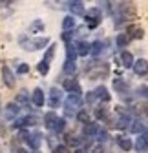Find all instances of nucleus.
<instances>
[{
    "instance_id": "obj_1",
    "label": "nucleus",
    "mask_w": 148,
    "mask_h": 153,
    "mask_svg": "<svg viewBox=\"0 0 148 153\" xmlns=\"http://www.w3.org/2000/svg\"><path fill=\"white\" fill-rule=\"evenodd\" d=\"M82 102V97L79 93H68V97L64 100V109H66V115H73L75 113V109L81 106Z\"/></svg>"
},
{
    "instance_id": "obj_2",
    "label": "nucleus",
    "mask_w": 148,
    "mask_h": 153,
    "mask_svg": "<svg viewBox=\"0 0 148 153\" xmlns=\"http://www.w3.org/2000/svg\"><path fill=\"white\" fill-rule=\"evenodd\" d=\"M48 42H49V38H46V36H42V38H31V40H28V38H22V40H20L22 48L28 49V51L42 49L44 46H48Z\"/></svg>"
},
{
    "instance_id": "obj_3",
    "label": "nucleus",
    "mask_w": 148,
    "mask_h": 153,
    "mask_svg": "<svg viewBox=\"0 0 148 153\" xmlns=\"http://www.w3.org/2000/svg\"><path fill=\"white\" fill-rule=\"evenodd\" d=\"M84 16H86V22H88V27H90V29H91V27H97V26L101 24V11H99L97 7L88 9V11L84 13Z\"/></svg>"
},
{
    "instance_id": "obj_4",
    "label": "nucleus",
    "mask_w": 148,
    "mask_h": 153,
    "mask_svg": "<svg viewBox=\"0 0 148 153\" xmlns=\"http://www.w3.org/2000/svg\"><path fill=\"white\" fill-rule=\"evenodd\" d=\"M61 102H62V91H61L59 88H51V89H49V97H48L49 108H53V109L59 108Z\"/></svg>"
},
{
    "instance_id": "obj_5",
    "label": "nucleus",
    "mask_w": 148,
    "mask_h": 153,
    "mask_svg": "<svg viewBox=\"0 0 148 153\" xmlns=\"http://www.w3.org/2000/svg\"><path fill=\"white\" fill-rule=\"evenodd\" d=\"M18 111H20V106H18L16 102L7 104V106L4 108V117H6V120H13L16 115H18Z\"/></svg>"
},
{
    "instance_id": "obj_6",
    "label": "nucleus",
    "mask_w": 148,
    "mask_h": 153,
    "mask_svg": "<svg viewBox=\"0 0 148 153\" xmlns=\"http://www.w3.org/2000/svg\"><path fill=\"white\" fill-rule=\"evenodd\" d=\"M62 88L68 91V93H79L81 95V84L77 82V79H66L62 82Z\"/></svg>"
},
{
    "instance_id": "obj_7",
    "label": "nucleus",
    "mask_w": 148,
    "mask_h": 153,
    "mask_svg": "<svg viewBox=\"0 0 148 153\" xmlns=\"http://www.w3.org/2000/svg\"><path fill=\"white\" fill-rule=\"evenodd\" d=\"M117 60L121 62L123 68H134V56H132V53H128V51H121L119 56H117Z\"/></svg>"
},
{
    "instance_id": "obj_8",
    "label": "nucleus",
    "mask_w": 148,
    "mask_h": 153,
    "mask_svg": "<svg viewBox=\"0 0 148 153\" xmlns=\"http://www.w3.org/2000/svg\"><path fill=\"white\" fill-rule=\"evenodd\" d=\"M2 80H4V84L7 88H15V75H13V71L7 66L2 68Z\"/></svg>"
},
{
    "instance_id": "obj_9",
    "label": "nucleus",
    "mask_w": 148,
    "mask_h": 153,
    "mask_svg": "<svg viewBox=\"0 0 148 153\" xmlns=\"http://www.w3.org/2000/svg\"><path fill=\"white\" fill-rule=\"evenodd\" d=\"M31 102H33L37 108H42V106H44L46 99H44V91H42L40 88H37V89L33 91V95H31Z\"/></svg>"
},
{
    "instance_id": "obj_10",
    "label": "nucleus",
    "mask_w": 148,
    "mask_h": 153,
    "mask_svg": "<svg viewBox=\"0 0 148 153\" xmlns=\"http://www.w3.org/2000/svg\"><path fill=\"white\" fill-rule=\"evenodd\" d=\"M40 137H42L40 133H29V135L26 137V142L29 144V148H33V149L37 151V149H39V146H40V142H42Z\"/></svg>"
},
{
    "instance_id": "obj_11",
    "label": "nucleus",
    "mask_w": 148,
    "mask_h": 153,
    "mask_svg": "<svg viewBox=\"0 0 148 153\" xmlns=\"http://www.w3.org/2000/svg\"><path fill=\"white\" fill-rule=\"evenodd\" d=\"M88 75H90V79H95V76H97V79H99V76H106L108 75V66L106 64H97V68L93 71H90Z\"/></svg>"
},
{
    "instance_id": "obj_12",
    "label": "nucleus",
    "mask_w": 148,
    "mask_h": 153,
    "mask_svg": "<svg viewBox=\"0 0 148 153\" xmlns=\"http://www.w3.org/2000/svg\"><path fill=\"white\" fill-rule=\"evenodd\" d=\"M134 71H135V75H146L148 73V62L144 59H139L137 62H134Z\"/></svg>"
},
{
    "instance_id": "obj_13",
    "label": "nucleus",
    "mask_w": 148,
    "mask_h": 153,
    "mask_svg": "<svg viewBox=\"0 0 148 153\" xmlns=\"http://www.w3.org/2000/svg\"><path fill=\"white\" fill-rule=\"evenodd\" d=\"M126 33H128V36H130V38H143V35H144L143 27L141 26H135V24H132L130 27H128Z\"/></svg>"
},
{
    "instance_id": "obj_14",
    "label": "nucleus",
    "mask_w": 148,
    "mask_h": 153,
    "mask_svg": "<svg viewBox=\"0 0 148 153\" xmlns=\"http://www.w3.org/2000/svg\"><path fill=\"white\" fill-rule=\"evenodd\" d=\"M82 133L86 137H97V133H99V124L97 122H90V124H86L84 126V129H82Z\"/></svg>"
},
{
    "instance_id": "obj_15",
    "label": "nucleus",
    "mask_w": 148,
    "mask_h": 153,
    "mask_svg": "<svg viewBox=\"0 0 148 153\" xmlns=\"http://www.w3.org/2000/svg\"><path fill=\"white\" fill-rule=\"evenodd\" d=\"M57 115H55V111H49V113H46L44 115V124H46V128L48 129H53L55 128V124H57Z\"/></svg>"
},
{
    "instance_id": "obj_16",
    "label": "nucleus",
    "mask_w": 148,
    "mask_h": 153,
    "mask_svg": "<svg viewBox=\"0 0 148 153\" xmlns=\"http://www.w3.org/2000/svg\"><path fill=\"white\" fill-rule=\"evenodd\" d=\"M68 6H70V9H71V13H73V15L82 16V15L86 13V11H84V4H82V2H77V0H73V2H70Z\"/></svg>"
},
{
    "instance_id": "obj_17",
    "label": "nucleus",
    "mask_w": 148,
    "mask_h": 153,
    "mask_svg": "<svg viewBox=\"0 0 148 153\" xmlns=\"http://www.w3.org/2000/svg\"><path fill=\"white\" fill-rule=\"evenodd\" d=\"M37 124V117H33V115H28V117L20 119L15 122V128H22V126H35Z\"/></svg>"
},
{
    "instance_id": "obj_18",
    "label": "nucleus",
    "mask_w": 148,
    "mask_h": 153,
    "mask_svg": "<svg viewBox=\"0 0 148 153\" xmlns=\"http://www.w3.org/2000/svg\"><path fill=\"white\" fill-rule=\"evenodd\" d=\"M135 148H137L139 151H144V149L148 148V131H144L143 135L137 139V142H135Z\"/></svg>"
},
{
    "instance_id": "obj_19",
    "label": "nucleus",
    "mask_w": 148,
    "mask_h": 153,
    "mask_svg": "<svg viewBox=\"0 0 148 153\" xmlns=\"http://www.w3.org/2000/svg\"><path fill=\"white\" fill-rule=\"evenodd\" d=\"M93 93H95V97L101 99L102 102H108V100H110V93H108V89H106L104 86H99L97 91H93Z\"/></svg>"
},
{
    "instance_id": "obj_20",
    "label": "nucleus",
    "mask_w": 148,
    "mask_h": 153,
    "mask_svg": "<svg viewBox=\"0 0 148 153\" xmlns=\"http://www.w3.org/2000/svg\"><path fill=\"white\" fill-rule=\"evenodd\" d=\"M117 144H119V148H121L123 151H130L132 146H134L132 140L128 139V137H119V139H117Z\"/></svg>"
},
{
    "instance_id": "obj_21",
    "label": "nucleus",
    "mask_w": 148,
    "mask_h": 153,
    "mask_svg": "<svg viewBox=\"0 0 148 153\" xmlns=\"http://www.w3.org/2000/svg\"><path fill=\"white\" fill-rule=\"evenodd\" d=\"M75 51H77L79 56H86V55L90 53V44H86V42H77V44H75Z\"/></svg>"
},
{
    "instance_id": "obj_22",
    "label": "nucleus",
    "mask_w": 148,
    "mask_h": 153,
    "mask_svg": "<svg viewBox=\"0 0 148 153\" xmlns=\"http://www.w3.org/2000/svg\"><path fill=\"white\" fill-rule=\"evenodd\" d=\"M102 49H104V44H102V42H93V44L90 46V53L95 55V56H99V55L102 53Z\"/></svg>"
},
{
    "instance_id": "obj_23",
    "label": "nucleus",
    "mask_w": 148,
    "mask_h": 153,
    "mask_svg": "<svg viewBox=\"0 0 148 153\" xmlns=\"http://www.w3.org/2000/svg\"><path fill=\"white\" fill-rule=\"evenodd\" d=\"M114 88L117 93H126V89H128V86H126V82H123V79H114Z\"/></svg>"
},
{
    "instance_id": "obj_24",
    "label": "nucleus",
    "mask_w": 148,
    "mask_h": 153,
    "mask_svg": "<svg viewBox=\"0 0 148 153\" xmlns=\"http://www.w3.org/2000/svg\"><path fill=\"white\" fill-rule=\"evenodd\" d=\"M73 27H75V18H73V16H66L64 20H62V29H64V33L70 31V29H73Z\"/></svg>"
},
{
    "instance_id": "obj_25",
    "label": "nucleus",
    "mask_w": 148,
    "mask_h": 153,
    "mask_svg": "<svg viewBox=\"0 0 148 153\" xmlns=\"http://www.w3.org/2000/svg\"><path fill=\"white\" fill-rule=\"evenodd\" d=\"M66 55H68V60H73V62H75V59H77L75 44H68V48H66Z\"/></svg>"
},
{
    "instance_id": "obj_26",
    "label": "nucleus",
    "mask_w": 148,
    "mask_h": 153,
    "mask_svg": "<svg viewBox=\"0 0 148 153\" xmlns=\"http://www.w3.org/2000/svg\"><path fill=\"white\" fill-rule=\"evenodd\" d=\"M128 42H130V36H128V33H123V35L117 36V46H119V48L128 46Z\"/></svg>"
},
{
    "instance_id": "obj_27",
    "label": "nucleus",
    "mask_w": 148,
    "mask_h": 153,
    "mask_svg": "<svg viewBox=\"0 0 148 153\" xmlns=\"http://www.w3.org/2000/svg\"><path fill=\"white\" fill-rule=\"evenodd\" d=\"M130 122H132V119L130 117H128V115H123V117L117 120V128H128V126H130Z\"/></svg>"
},
{
    "instance_id": "obj_28",
    "label": "nucleus",
    "mask_w": 148,
    "mask_h": 153,
    "mask_svg": "<svg viewBox=\"0 0 148 153\" xmlns=\"http://www.w3.org/2000/svg\"><path fill=\"white\" fill-rule=\"evenodd\" d=\"M95 117H97V120H106L108 119L106 108H95Z\"/></svg>"
},
{
    "instance_id": "obj_29",
    "label": "nucleus",
    "mask_w": 148,
    "mask_h": 153,
    "mask_svg": "<svg viewBox=\"0 0 148 153\" xmlns=\"http://www.w3.org/2000/svg\"><path fill=\"white\" fill-rule=\"evenodd\" d=\"M77 120L86 126V124H90V115H88L86 111H79V113H77Z\"/></svg>"
},
{
    "instance_id": "obj_30",
    "label": "nucleus",
    "mask_w": 148,
    "mask_h": 153,
    "mask_svg": "<svg viewBox=\"0 0 148 153\" xmlns=\"http://www.w3.org/2000/svg\"><path fill=\"white\" fill-rule=\"evenodd\" d=\"M37 69H39V73H40V75H48V71H49V64H48V62H44V60H40V62H39V66H37Z\"/></svg>"
},
{
    "instance_id": "obj_31",
    "label": "nucleus",
    "mask_w": 148,
    "mask_h": 153,
    "mask_svg": "<svg viewBox=\"0 0 148 153\" xmlns=\"http://www.w3.org/2000/svg\"><path fill=\"white\" fill-rule=\"evenodd\" d=\"M132 131H134V133H143V131H144V124H143L141 120H135V122L132 124Z\"/></svg>"
},
{
    "instance_id": "obj_32",
    "label": "nucleus",
    "mask_w": 148,
    "mask_h": 153,
    "mask_svg": "<svg viewBox=\"0 0 148 153\" xmlns=\"http://www.w3.org/2000/svg\"><path fill=\"white\" fill-rule=\"evenodd\" d=\"M64 128H66V120L59 117V119H57V124H55V128H53V131H57V133H61V131H62Z\"/></svg>"
},
{
    "instance_id": "obj_33",
    "label": "nucleus",
    "mask_w": 148,
    "mask_h": 153,
    "mask_svg": "<svg viewBox=\"0 0 148 153\" xmlns=\"http://www.w3.org/2000/svg\"><path fill=\"white\" fill-rule=\"evenodd\" d=\"M53 55H55V44H53V46H49V49L46 51V55H44V62H48V64H49V60L53 59Z\"/></svg>"
},
{
    "instance_id": "obj_34",
    "label": "nucleus",
    "mask_w": 148,
    "mask_h": 153,
    "mask_svg": "<svg viewBox=\"0 0 148 153\" xmlns=\"http://www.w3.org/2000/svg\"><path fill=\"white\" fill-rule=\"evenodd\" d=\"M16 102H18V104H26V102H28V91H20V93H18Z\"/></svg>"
},
{
    "instance_id": "obj_35",
    "label": "nucleus",
    "mask_w": 148,
    "mask_h": 153,
    "mask_svg": "<svg viewBox=\"0 0 148 153\" xmlns=\"http://www.w3.org/2000/svg\"><path fill=\"white\" fill-rule=\"evenodd\" d=\"M64 71H68V73H73V71H75V62H73V60H68V59H66V64H64Z\"/></svg>"
},
{
    "instance_id": "obj_36",
    "label": "nucleus",
    "mask_w": 148,
    "mask_h": 153,
    "mask_svg": "<svg viewBox=\"0 0 148 153\" xmlns=\"http://www.w3.org/2000/svg\"><path fill=\"white\" fill-rule=\"evenodd\" d=\"M66 146H79V139H75L73 135L66 137Z\"/></svg>"
},
{
    "instance_id": "obj_37",
    "label": "nucleus",
    "mask_w": 148,
    "mask_h": 153,
    "mask_svg": "<svg viewBox=\"0 0 148 153\" xmlns=\"http://www.w3.org/2000/svg\"><path fill=\"white\" fill-rule=\"evenodd\" d=\"M53 153H68V146L66 144H61V146H57L53 149Z\"/></svg>"
},
{
    "instance_id": "obj_38",
    "label": "nucleus",
    "mask_w": 148,
    "mask_h": 153,
    "mask_svg": "<svg viewBox=\"0 0 148 153\" xmlns=\"http://www.w3.org/2000/svg\"><path fill=\"white\" fill-rule=\"evenodd\" d=\"M95 99H97V97H95V93H93V91H90V93L86 95V102H88V104H93Z\"/></svg>"
},
{
    "instance_id": "obj_39",
    "label": "nucleus",
    "mask_w": 148,
    "mask_h": 153,
    "mask_svg": "<svg viewBox=\"0 0 148 153\" xmlns=\"http://www.w3.org/2000/svg\"><path fill=\"white\" fill-rule=\"evenodd\" d=\"M31 29H33V31H42V29H44V24H42V22H35V24L31 26Z\"/></svg>"
},
{
    "instance_id": "obj_40",
    "label": "nucleus",
    "mask_w": 148,
    "mask_h": 153,
    "mask_svg": "<svg viewBox=\"0 0 148 153\" xmlns=\"http://www.w3.org/2000/svg\"><path fill=\"white\" fill-rule=\"evenodd\" d=\"M28 71H29L28 64H20V66H18V73H28Z\"/></svg>"
},
{
    "instance_id": "obj_41",
    "label": "nucleus",
    "mask_w": 148,
    "mask_h": 153,
    "mask_svg": "<svg viewBox=\"0 0 148 153\" xmlns=\"http://www.w3.org/2000/svg\"><path fill=\"white\" fill-rule=\"evenodd\" d=\"M62 40H64L66 44H70V40H71V33H70V31H66V33L62 35Z\"/></svg>"
},
{
    "instance_id": "obj_42",
    "label": "nucleus",
    "mask_w": 148,
    "mask_h": 153,
    "mask_svg": "<svg viewBox=\"0 0 148 153\" xmlns=\"http://www.w3.org/2000/svg\"><path fill=\"white\" fill-rule=\"evenodd\" d=\"M139 93L143 95V97H146V99H148V86H143V88H139Z\"/></svg>"
},
{
    "instance_id": "obj_43",
    "label": "nucleus",
    "mask_w": 148,
    "mask_h": 153,
    "mask_svg": "<svg viewBox=\"0 0 148 153\" xmlns=\"http://www.w3.org/2000/svg\"><path fill=\"white\" fill-rule=\"evenodd\" d=\"M97 135H99V139H101V140H106V139H108V133H106V131H101V129H99Z\"/></svg>"
},
{
    "instance_id": "obj_44",
    "label": "nucleus",
    "mask_w": 148,
    "mask_h": 153,
    "mask_svg": "<svg viewBox=\"0 0 148 153\" xmlns=\"http://www.w3.org/2000/svg\"><path fill=\"white\" fill-rule=\"evenodd\" d=\"M91 153H104V149H102V146H95L91 149Z\"/></svg>"
},
{
    "instance_id": "obj_45",
    "label": "nucleus",
    "mask_w": 148,
    "mask_h": 153,
    "mask_svg": "<svg viewBox=\"0 0 148 153\" xmlns=\"http://www.w3.org/2000/svg\"><path fill=\"white\" fill-rule=\"evenodd\" d=\"M75 153H88V151H86L84 148H77V151H75Z\"/></svg>"
},
{
    "instance_id": "obj_46",
    "label": "nucleus",
    "mask_w": 148,
    "mask_h": 153,
    "mask_svg": "<svg viewBox=\"0 0 148 153\" xmlns=\"http://www.w3.org/2000/svg\"><path fill=\"white\" fill-rule=\"evenodd\" d=\"M33 153H39V151H33Z\"/></svg>"
},
{
    "instance_id": "obj_47",
    "label": "nucleus",
    "mask_w": 148,
    "mask_h": 153,
    "mask_svg": "<svg viewBox=\"0 0 148 153\" xmlns=\"http://www.w3.org/2000/svg\"><path fill=\"white\" fill-rule=\"evenodd\" d=\"M0 108H2V104H0Z\"/></svg>"
}]
</instances>
